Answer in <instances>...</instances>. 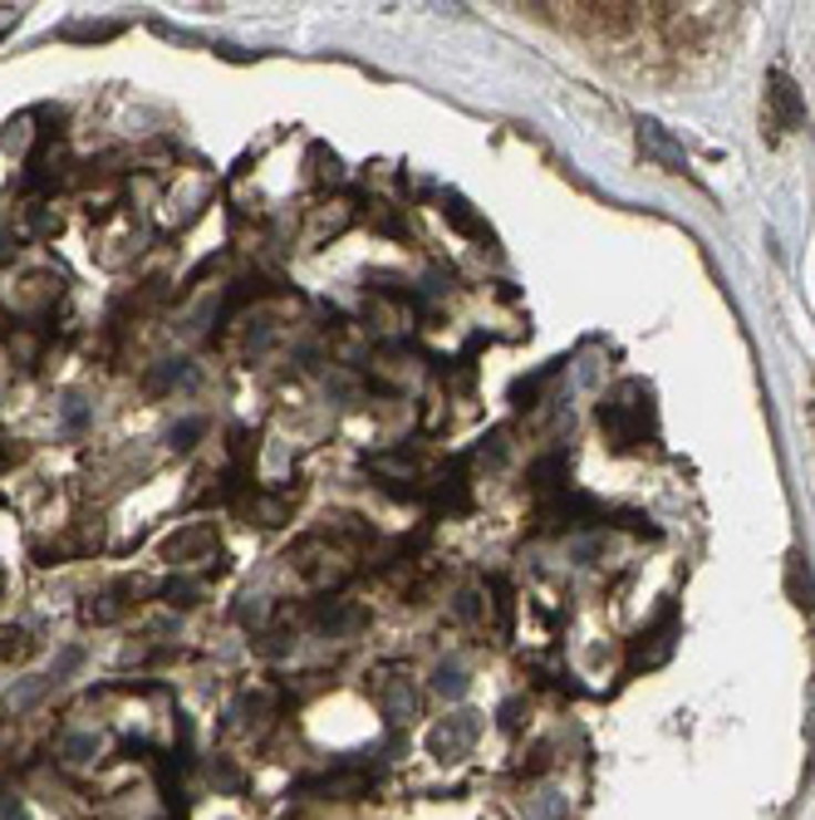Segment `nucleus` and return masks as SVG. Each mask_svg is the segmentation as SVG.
<instances>
[{
  "label": "nucleus",
  "mask_w": 815,
  "mask_h": 820,
  "mask_svg": "<svg viewBox=\"0 0 815 820\" xmlns=\"http://www.w3.org/2000/svg\"><path fill=\"white\" fill-rule=\"evenodd\" d=\"M599 428H605V438L615 442L619 452L629 448H643V442L653 438V403H649V389L643 383H619L615 393L599 403Z\"/></svg>",
  "instance_id": "f257e3e1"
},
{
  "label": "nucleus",
  "mask_w": 815,
  "mask_h": 820,
  "mask_svg": "<svg viewBox=\"0 0 815 820\" xmlns=\"http://www.w3.org/2000/svg\"><path fill=\"white\" fill-rule=\"evenodd\" d=\"M290 561H296L300 580H310L314 590H334V585H344V575H349L344 555L330 545V535H305Z\"/></svg>",
  "instance_id": "f03ea898"
},
{
  "label": "nucleus",
  "mask_w": 815,
  "mask_h": 820,
  "mask_svg": "<svg viewBox=\"0 0 815 820\" xmlns=\"http://www.w3.org/2000/svg\"><path fill=\"white\" fill-rule=\"evenodd\" d=\"M373 703H379V713L389 717L393 727L413 722V717H417V688H413V678H407L403 668H379V674H373Z\"/></svg>",
  "instance_id": "7ed1b4c3"
},
{
  "label": "nucleus",
  "mask_w": 815,
  "mask_h": 820,
  "mask_svg": "<svg viewBox=\"0 0 815 820\" xmlns=\"http://www.w3.org/2000/svg\"><path fill=\"white\" fill-rule=\"evenodd\" d=\"M766 119H772L776 133H796L806 123V99H801V84L786 70L766 74Z\"/></svg>",
  "instance_id": "20e7f679"
},
{
  "label": "nucleus",
  "mask_w": 815,
  "mask_h": 820,
  "mask_svg": "<svg viewBox=\"0 0 815 820\" xmlns=\"http://www.w3.org/2000/svg\"><path fill=\"white\" fill-rule=\"evenodd\" d=\"M477 732H482L477 713H452V717H443V722L433 727L427 747H433L437 761H462L472 747H477Z\"/></svg>",
  "instance_id": "39448f33"
},
{
  "label": "nucleus",
  "mask_w": 815,
  "mask_h": 820,
  "mask_svg": "<svg viewBox=\"0 0 815 820\" xmlns=\"http://www.w3.org/2000/svg\"><path fill=\"white\" fill-rule=\"evenodd\" d=\"M310 619H314V629H320L324 639H349L354 629H364V624H369V614L359 605H349V599H314Z\"/></svg>",
  "instance_id": "423d86ee"
},
{
  "label": "nucleus",
  "mask_w": 815,
  "mask_h": 820,
  "mask_svg": "<svg viewBox=\"0 0 815 820\" xmlns=\"http://www.w3.org/2000/svg\"><path fill=\"white\" fill-rule=\"evenodd\" d=\"M163 555L173 565H192V561H212V555H217V531L212 526H183V531H173L163 541Z\"/></svg>",
  "instance_id": "0eeeda50"
},
{
  "label": "nucleus",
  "mask_w": 815,
  "mask_h": 820,
  "mask_svg": "<svg viewBox=\"0 0 815 820\" xmlns=\"http://www.w3.org/2000/svg\"><path fill=\"white\" fill-rule=\"evenodd\" d=\"M639 147L659 167H668V173H683V167H688V157H683V147L673 143V133H668L663 123H653V119H639Z\"/></svg>",
  "instance_id": "6e6552de"
},
{
  "label": "nucleus",
  "mask_w": 815,
  "mask_h": 820,
  "mask_svg": "<svg viewBox=\"0 0 815 820\" xmlns=\"http://www.w3.org/2000/svg\"><path fill=\"white\" fill-rule=\"evenodd\" d=\"M540 521H550V526H590V521H599V506L590 496H575V492H565L556 501H546L540 506Z\"/></svg>",
  "instance_id": "1a4fd4ad"
},
{
  "label": "nucleus",
  "mask_w": 815,
  "mask_h": 820,
  "mask_svg": "<svg viewBox=\"0 0 815 820\" xmlns=\"http://www.w3.org/2000/svg\"><path fill=\"white\" fill-rule=\"evenodd\" d=\"M443 216H447L452 226H457L462 236H472V242H482V246H492V242H496L492 226H486L482 216L472 212V202H467V197H457V192H447V197H443Z\"/></svg>",
  "instance_id": "9d476101"
},
{
  "label": "nucleus",
  "mask_w": 815,
  "mask_h": 820,
  "mask_svg": "<svg viewBox=\"0 0 815 820\" xmlns=\"http://www.w3.org/2000/svg\"><path fill=\"white\" fill-rule=\"evenodd\" d=\"M305 791H320L330 801H359V796H369V777L364 771H330V777L305 781Z\"/></svg>",
  "instance_id": "9b49d317"
},
{
  "label": "nucleus",
  "mask_w": 815,
  "mask_h": 820,
  "mask_svg": "<svg viewBox=\"0 0 815 820\" xmlns=\"http://www.w3.org/2000/svg\"><path fill=\"white\" fill-rule=\"evenodd\" d=\"M565 476H570V458L565 452H550V458H540V462H530V472H526V482H530V492H565Z\"/></svg>",
  "instance_id": "f8f14e48"
},
{
  "label": "nucleus",
  "mask_w": 815,
  "mask_h": 820,
  "mask_svg": "<svg viewBox=\"0 0 815 820\" xmlns=\"http://www.w3.org/2000/svg\"><path fill=\"white\" fill-rule=\"evenodd\" d=\"M668 654H673V619H663L653 634H639V644H633V658H629V664H633V668H653V664H663Z\"/></svg>",
  "instance_id": "ddd939ff"
},
{
  "label": "nucleus",
  "mask_w": 815,
  "mask_h": 820,
  "mask_svg": "<svg viewBox=\"0 0 815 820\" xmlns=\"http://www.w3.org/2000/svg\"><path fill=\"white\" fill-rule=\"evenodd\" d=\"M192 379V363L187 359H157L148 373H143V389H148L153 398L157 393H173V389H183V383Z\"/></svg>",
  "instance_id": "4468645a"
},
{
  "label": "nucleus",
  "mask_w": 815,
  "mask_h": 820,
  "mask_svg": "<svg viewBox=\"0 0 815 820\" xmlns=\"http://www.w3.org/2000/svg\"><path fill=\"white\" fill-rule=\"evenodd\" d=\"M54 683H50V674H35V678H20V683H10V693H6V708L10 713H30L35 703L50 693Z\"/></svg>",
  "instance_id": "2eb2a0df"
},
{
  "label": "nucleus",
  "mask_w": 815,
  "mask_h": 820,
  "mask_svg": "<svg viewBox=\"0 0 815 820\" xmlns=\"http://www.w3.org/2000/svg\"><path fill=\"white\" fill-rule=\"evenodd\" d=\"M270 713H276V703H270L266 693H246V698L236 703V727H251V732H266V727H270Z\"/></svg>",
  "instance_id": "dca6fc26"
},
{
  "label": "nucleus",
  "mask_w": 815,
  "mask_h": 820,
  "mask_svg": "<svg viewBox=\"0 0 815 820\" xmlns=\"http://www.w3.org/2000/svg\"><path fill=\"white\" fill-rule=\"evenodd\" d=\"M60 757L70 761V767H89V761L99 757V737L94 732H64L60 737Z\"/></svg>",
  "instance_id": "f3484780"
},
{
  "label": "nucleus",
  "mask_w": 815,
  "mask_h": 820,
  "mask_svg": "<svg viewBox=\"0 0 815 820\" xmlns=\"http://www.w3.org/2000/svg\"><path fill=\"white\" fill-rule=\"evenodd\" d=\"M123 590H104V595H89L84 599V609H79V614H84V619L89 624H113V619H118V614H123Z\"/></svg>",
  "instance_id": "a211bd4d"
},
{
  "label": "nucleus",
  "mask_w": 815,
  "mask_h": 820,
  "mask_svg": "<svg viewBox=\"0 0 815 820\" xmlns=\"http://www.w3.org/2000/svg\"><path fill=\"white\" fill-rule=\"evenodd\" d=\"M433 693H437V698H462V693H467V674H462L457 664H437Z\"/></svg>",
  "instance_id": "6ab92c4d"
},
{
  "label": "nucleus",
  "mask_w": 815,
  "mask_h": 820,
  "mask_svg": "<svg viewBox=\"0 0 815 820\" xmlns=\"http://www.w3.org/2000/svg\"><path fill=\"white\" fill-rule=\"evenodd\" d=\"M202 432H207V418H183V423H173V432H167V448H173V452L197 448Z\"/></svg>",
  "instance_id": "aec40b11"
},
{
  "label": "nucleus",
  "mask_w": 815,
  "mask_h": 820,
  "mask_svg": "<svg viewBox=\"0 0 815 820\" xmlns=\"http://www.w3.org/2000/svg\"><path fill=\"white\" fill-rule=\"evenodd\" d=\"M791 595L796 605H815V585H811V571H806V555H791Z\"/></svg>",
  "instance_id": "412c9836"
},
{
  "label": "nucleus",
  "mask_w": 815,
  "mask_h": 820,
  "mask_svg": "<svg viewBox=\"0 0 815 820\" xmlns=\"http://www.w3.org/2000/svg\"><path fill=\"white\" fill-rule=\"evenodd\" d=\"M163 599H167V605H177V609L197 605V599H202V580H167V585H163Z\"/></svg>",
  "instance_id": "4be33fe9"
},
{
  "label": "nucleus",
  "mask_w": 815,
  "mask_h": 820,
  "mask_svg": "<svg viewBox=\"0 0 815 820\" xmlns=\"http://www.w3.org/2000/svg\"><path fill=\"white\" fill-rule=\"evenodd\" d=\"M118 30H123L118 20H99V25H64L60 35H64V40H84V44H94V40H113Z\"/></svg>",
  "instance_id": "5701e85b"
},
{
  "label": "nucleus",
  "mask_w": 815,
  "mask_h": 820,
  "mask_svg": "<svg viewBox=\"0 0 815 820\" xmlns=\"http://www.w3.org/2000/svg\"><path fill=\"white\" fill-rule=\"evenodd\" d=\"M251 511H256L260 526H286V521H290V506H286L280 496H256Z\"/></svg>",
  "instance_id": "b1692460"
},
{
  "label": "nucleus",
  "mask_w": 815,
  "mask_h": 820,
  "mask_svg": "<svg viewBox=\"0 0 815 820\" xmlns=\"http://www.w3.org/2000/svg\"><path fill=\"white\" fill-rule=\"evenodd\" d=\"M310 157H314V182H339V157L330 153V147L314 143V147H310Z\"/></svg>",
  "instance_id": "393cba45"
},
{
  "label": "nucleus",
  "mask_w": 815,
  "mask_h": 820,
  "mask_svg": "<svg viewBox=\"0 0 815 820\" xmlns=\"http://www.w3.org/2000/svg\"><path fill=\"white\" fill-rule=\"evenodd\" d=\"M482 605H486L482 590H462V595L452 599V609H457V619H462V624H477V619H482Z\"/></svg>",
  "instance_id": "a878e982"
},
{
  "label": "nucleus",
  "mask_w": 815,
  "mask_h": 820,
  "mask_svg": "<svg viewBox=\"0 0 815 820\" xmlns=\"http://www.w3.org/2000/svg\"><path fill=\"white\" fill-rule=\"evenodd\" d=\"M0 820H30L25 801H20L16 791H6V786H0Z\"/></svg>",
  "instance_id": "bb28decb"
},
{
  "label": "nucleus",
  "mask_w": 815,
  "mask_h": 820,
  "mask_svg": "<svg viewBox=\"0 0 815 820\" xmlns=\"http://www.w3.org/2000/svg\"><path fill=\"white\" fill-rule=\"evenodd\" d=\"M79 658H84L79 648H64V654L54 658V668H50V683H64V678H70L74 668H79Z\"/></svg>",
  "instance_id": "cd10ccee"
},
{
  "label": "nucleus",
  "mask_w": 815,
  "mask_h": 820,
  "mask_svg": "<svg viewBox=\"0 0 815 820\" xmlns=\"http://www.w3.org/2000/svg\"><path fill=\"white\" fill-rule=\"evenodd\" d=\"M236 619H241V624H260V619H266V599H260V595H246L241 605H236Z\"/></svg>",
  "instance_id": "c85d7f7f"
},
{
  "label": "nucleus",
  "mask_w": 815,
  "mask_h": 820,
  "mask_svg": "<svg viewBox=\"0 0 815 820\" xmlns=\"http://www.w3.org/2000/svg\"><path fill=\"white\" fill-rule=\"evenodd\" d=\"M20 16H25V10H20V6H0V40H6L10 30L20 25Z\"/></svg>",
  "instance_id": "c756f323"
},
{
  "label": "nucleus",
  "mask_w": 815,
  "mask_h": 820,
  "mask_svg": "<svg viewBox=\"0 0 815 820\" xmlns=\"http://www.w3.org/2000/svg\"><path fill=\"white\" fill-rule=\"evenodd\" d=\"M64 423L70 428L84 423V398H64Z\"/></svg>",
  "instance_id": "7c9ffc66"
},
{
  "label": "nucleus",
  "mask_w": 815,
  "mask_h": 820,
  "mask_svg": "<svg viewBox=\"0 0 815 820\" xmlns=\"http://www.w3.org/2000/svg\"><path fill=\"white\" fill-rule=\"evenodd\" d=\"M10 349H16L20 359H35V339L30 335H10Z\"/></svg>",
  "instance_id": "2f4dec72"
},
{
  "label": "nucleus",
  "mask_w": 815,
  "mask_h": 820,
  "mask_svg": "<svg viewBox=\"0 0 815 820\" xmlns=\"http://www.w3.org/2000/svg\"><path fill=\"white\" fill-rule=\"evenodd\" d=\"M516 722H520V703L512 698V703H502V727H506V732H512Z\"/></svg>",
  "instance_id": "473e14b6"
},
{
  "label": "nucleus",
  "mask_w": 815,
  "mask_h": 820,
  "mask_svg": "<svg viewBox=\"0 0 815 820\" xmlns=\"http://www.w3.org/2000/svg\"><path fill=\"white\" fill-rule=\"evenodd\" d=\"M6 462H10V442L0 438V472H6Z\"/></svg>",
  "instance_id": "72a5a7b5"
},
{
  "label": "nucleus",
  "mask_w": 815,
  "mask_h": 820,
  "mask_svg": "<svg viewBox=\"0 0 815 820\" xmlns=\"http://www.w3.org/2000/svg\"><path fill=\"white\" fill-rule=\"evenodd\" d=\"M0 250H6V232H0Z\"/></svg>",
  "instance_id": "f704fd0d"
}]
</instances>
